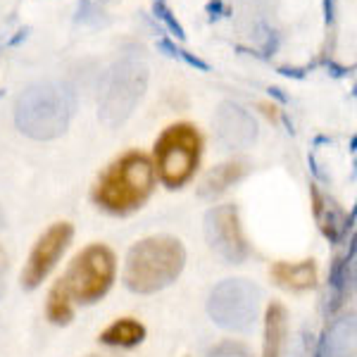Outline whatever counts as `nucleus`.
<instances>
[{
  "label": "nucleus",
  "mask_w": 357,
  "mask_h": 357,
  "mask_svg": "<svg viewBox=\"0 0 357 357\" xmlns=\"http://www.w3.org/2000/svg\"><path fill=\"white\" fill-rule=\"evenodd\" d=\"M77 110L72 86L62 82H36L26 86L15 102V124L33 141H53L67 131Z\"/></svg>",
  "instance_id": "f257e3e1"
},
{
  "label": "nucleus",
  "mask_w": 357,
  "mask_h": 357,
  "mask_svg": "<svg viewBox=\"0 0 357 357\" xmlns=\"http://www.w3.org/2000/svg\"><path fill=\"white\" fill-rule=\"evenodd\" d=\"M186 264V250L174 236H151L131 248L124 264V284L129 291L148 296L167 289Z\"/></svg>",
  "instance_id": "f03ea898"
},
{
  "label": "nucleus",
  "mask_w": 357,
  "mask_h": 357,
  "mask_svg": "<svg viewBox=\"0 0 357 357\" xmlns=\"http://www.w3.org/2000/svg\"><path fill=\"white\" fill-rule=\"evenodd\" d=\"M153 165L146 155L129 153L102 174L96 186V203L112 215H129L153 193Z\"/></svg>",
  "instance_id": "7ed1b4c3"
},
{
  "label": "nucleus",
  "mask_w": 357,
  "mask_h": 357,
  "mask_svg": "<svg viewBox=\"0 0 357 357\" xmlns=\"http://www.w3.org/2000/svg\"><path fill=\"white\" fill-rule=\"evenodd\" d=\"M148 89V67L143 60L124 57L114 62L100 89L98 114L107 126H119L131 117Z\"/></svg>",
  "instance_id": "20e7f679"
},
{
  "label": "nucleus",
  "mask_w": 357,
  "mask_h": 357,
  "mask_svg": "<svg viewBox=\"0 0 357 357\" xmlns=\"http://www.w3.org/2000/svg\"><path fill=\"white\" fill-rule=\"evenodd\" d=\"M114 281V255L110 248L96 243L74 257L69 264L65 279H60L62 289L69 298L79 301L82 305H91L100 301L110 291Z\"/></svg>",
  "instance_id": "39448f33"
},
{
  "label": "nucleus",
  "mask_w": 357,
  "mask_h": 357,
  "mask_svg": "<svg viewBox=\"0 0 357 357\" xmlns=\"http://www.w3.org/2000/svg\"><path fill=\"white\" fill-rule=\"evenodd\" d=\"M200 158V138L191 124H174L155 143L158 174L167 188H181L193 176Z\"/></svg>",
  "instance_id": "423d86ee"
},
{
  "label": "nucleus",
  "mask_w": 357,
  "mask_h": 357,
  "mask_svg": "<svg viewBox=\"0 0 357 357\" xmlns=\"http://www.w3.org/2000/svg\"><path fill=\"white\" fill-rule=\"evenodd\" d=\"M260 289L245 279H227L212 291L207 312L227 331H248L257 319Z\"/></svg>",
  "instance_id": "0eeeda50"
},
{
  "label": "nucleus",
  "mask_w": 357,
  "mask_h": 357,
  "mask_svg": "<svg viewBox=\"0 0 357 357\" xmlns=\"http://www.w3.org/2000/svg\"><path fill=\"white\" fill-rule=\"evenodd\" d=\"M205 238L222 260L238 264L250 255L236 205H217L205 215Z\"/></svg>",
  "instance_id": "6e6552de"
},
{
  "label": "nucleus",
  "mask_w": 357,
  "mask_h": 357,
  "mask_svg": "<svg viewBox=\"0 0 357 357\" xmlns=\"http://www.w3.org/2000/svg\"><path fill=\"white\" fill-rule=\"evenodd\" d=\"M72 236H74L72 224L57 222L36 241V245H33L31 255H29V260L24 264V272H22V289L33 291L36 286H41V281L53 272L60 255L67 250Z\"/></svg>",
  "instance_id": "1a4fd4ad"
},
{
  "label": "nucleus",
  "mask_w": 357,
  "mask_h": 357,
  "mask_svg": "<svg viewBox=\"0 0 357 357\" xmlns=\"http://www.w3.org/2000/svg\"><path fill=\"white\" fill-rule=\"evenodd\" d=\"M217 141L229 151H243L257 141V122L250 112L231 100H224L215 112Z\"/></svg>",
  "instance_id": "9d476101"
},
{
  "label": "nucleus",
  "mask_w": 357,
  "mask_h": 357,
  "mask_svg": "<svg viewBox=\"0 0 357 357\" xmlns=\"http://www.w3.org/2000/svg\"><path fill=\"white\" fill-rule=\"evenodd\" d=\"M353 338H355V321L353 317H345L331 324L326 336L321 338L314 357H353Z\"/></svg>",
  "instance_id": "9b49d317"
},
{
  "label": "nucleus",
  "mask_w": 357,
  "mask_h": 357,
  "mask_svg": "<svg viewBox=\"0 0 357 357\" xmlns=\"http://www.w3.org/2000/svg\"><path fill=\"white\" fill-rule=\"evenodd\" d=\"M312 198H314V217H317V224L319 229L324 231V236L333 243L343 238L345 231H348V220H345L343 210L333 203L331 198L321 195L317 188H312Z\"/></svg>",
  "instance_id": "f8f14e48"
},
{
  "label": "nucleus",
  "mask_w": 357,
  "mask_h": 357,
  "mask_svg": "<svg viewBox=\"0 0 357 357\" xmlns=\"http://www.w3.org/2000/svg\"><path fill=\"white\" fill-rule=\"evenodd\" d=\"M248 172V167L243 162H224L215 169H210L205 174V178L198 186V195L205 200H215L217 195H222L224 191L234 186L238 178H243Z\"/></svg>",
  "instance_id": "ddd939ff"
},
{
  "label": "nucleus",
  "mask_w": 357,
  "mask_h": 357,
  "mask_svg": "<svg viewBox=\"0 0 357 357\" xmlns=\"http://www.w3.org/2000/svg\"><path fill=\"white\" fill-rule=\"evenodd\" d=\"M289 329V314L281 303H272L264 314V350L262 357H281Z\"/></svg>",
  "instance_id": "4468645a"
},
{
  "label": "nucleus",
  "mask_w": 357,
  "mask_h": 357,
  "mask_svg": "<svg viewBox=\"0 0 357 357\" xmlns=\"http://www.w3.org/2000/svg\"><path fill=\"white\" fill-rule=\"evenodd\" d=\"M355 248L350 250V257H341V260L333 262L331 267V279H329V289H326V301H329V314L336 312L343 305L348 291L353 289V279H355Z\"/></svg>",
  "instance_id": "2eb2a0df"
},
{
  "label": "nucleus",
  "mask_w": 357,
  "mask_h": 357,
  "mask_svg": "<svg viewBox=\"0 0 357 357\" xmlns=\"http://www.w3.org/2000/svg\"><path fill=\"white\" fill-rule=\"evenodd\" d=\"M272 276L279 286L291 291H307L314 286L317 269L312 260L305 262H276L272 267Z\"/></svg>",
  "instance_id": "dca6fc26"
},
{
  "label": "nucleus",
  "mask_w": 357,
  "mask_h": 357,
  "mask_svg": "<svg viewBox=\"0 0 357 357\" xmlns=\"http://www.w3.org/2000/svg\"><path fill=\"white\" fill-rule=\"evenodd\" d=\"M146 338V329L136 319H119L102 331L100 341L105 345H119V348H134Z\"/></svg>",
  "instance_id": "f3484780"
},
{
  "label": "nucleus",
  "mask_w": 357,
  "mask_h": 357,
  "mask_svg": "<svg viewBox=\"0 0 357 357\" xmlns=\"http://www.w3.org/2000/svg\"><path fill=\"white\" fill-rule=\"evenodd\" d=\"M48 319L53 321V324H69L72 321V298L67 296V291L62 289V284L57 281L53 286V291H50L48 296Z\"/></svg>",
  "instance_id": "a211bd4d"
},
{
  "label": "nucleus",
  "mask_w": 357,
  "mask_h": 357,
  "mask_svg": "<svg viewBox=\"0 0 357 357\" xmlns=\"http://www.w3.org/2000/svg\"><path fill=\"white\" fill-rule=\"evenodd\" d=\"M153 15L158 17V20L162 22V24L169 29L172 33H174L178 41H186V31H183V26L176 22V17L172 15V10L167 8L165 0H153Z\"/></svg>",
  "instance_id": "6ab92c4d"
},
{
  "label": "nucleus",
  "mask_w": 357,
  "mask_h": 357,
  "mask_svg": "<svg viewBox=\"0 0 357 357\" xmlns=\"http://www.w3.org/2000/svg\"><path fill=\"white\" fill-rule=\"evenodd\" d=\"M207 357H252L250 350L241 343H234V341H224L220 343L217 348H212Z\"/></svg>",
  "instance_id": "aec40b11"
},
{
  "label": "nucleus",
  "mask_w": 357,
  "mask_h": 357,
  "mask_svg": "<svg viewBox=\"0 0 357 357\" xmlns=\"http://www.w3.org/2000/svg\"><path fill=\"white\" fill-rule=\"evenodd\" d=\"M98 15H100V10L96 8L93 0H79L74 20L82 22V24H98Z\"/></svg>",
  "instance_id": "412c9836"
},
{
  "label": "nucleus",
  "mask_w": 357,
  "mask_h": 357,
  "mask_svg": "<svg viewBox=\"0 0 357 357\" xmlns=\"http://www.w3.org/2000/svg\"><path fill=\"white\" fill-rule=\"evenodd\" d=\"M260 29H262V33H264V45H262L260 57H262V60H267V57H272L276 50H279V33H276L274 29L264 26V24H260Z\"/></svg>",
  "instance_id": "4be33fe9"
},
{
  "label": "nucleus",
  "mask_w": 357,
  "mask_h": 357,
  "mask_svg": "<svg viewBox=\"0 0 357 357\" xmlns=\"http://www.w3.org/2000/svg\"><path fill=\"white\" fill-rule=\"evenodd\" d=\"M174 60H183L188 67H195V69H200V72H210V65H207L205 60H200V57H195L193 53H188V50H183V48H176Z\"/></svg>",
  "instance_id": "5701e85b"
},
{
  "label": "nucleus",
  "mask_w": 357,
  "mask_h": 357,
  "mask_svg": "<svg viewBox=\"0 0 357 357\" xmlns=\"http://www.w3.org/2000/svg\"><path fill=\"white\" fill-rule=\"evenodd\" d=\"M205 10H207V15H210V22L220 20L222 15H229V10L224 8L222 0H210V3L205 5Z\"/></svg>",
  "instance_id": "b1692460"
},
{
  "label": "nucleus",
  "mask_w": 357,
  "mask_h": 357,
  "mask_svg": "<svg viewBox=\"0 0 357 357\" xmlns=\"http://www.w3.org/2000/svg\"><path fill=\"white\" fill-rule=\"evenodd\" d=\"M321 65L326 67V72L331 74V77H336V79H341V77H348L353 69H348V67H343V65H338V62H333V60H321Z\"/></svg>",
  "instance_id": "393cba45"
},
{
  "label": "nucleus",
  "mask_w": 357,
  "mask_h": 357,
  "mask_svg": "<svg viewBox=\"0 0 357 357\" xmlns=\"http://www.w3.org/2000/svg\"><path fill=\"white\" fill-rule=\"evenodd\" d=\"M310 67H279L276 72L281 74V77H289V79H305V74H307Z\"/></svg>",
  "instance_id": "a878e982"
},
{
  "label": "nucleus",
  "mask_w": 357,
  "mask_h": 357,
  "mask_svg": "<svg viewBox=\"0 0 357 357\" xmlns=\"http://www.w3.org/2000/svg\"><path fill=\"white\" fill-rule=\"evenodd\" d=\"M333 17H336V5H333V0H324V22L326 24H331Z\"/></svg>",
  "instance_id": "bb28decb"
},
{
  "label": "nucleus",
  "mask_w": 357,
  "mask_h": 357,
  "mask_svg": "<svg viewBox=\"0 0 357 357\" xmlns=\"http://www.w3.org/2000/svg\"><path fill=\"white\" fill-rule=\"evenodd\" d=\"M26 36H29V26H24V29H20V31H17L15 33V36L13 38H10V45H20L22 41H26Z\"/></svg>",
  "instance_id": "cd10ccee"
},
{
  "label": "nucleus",
  "mask_w": 357,
  "mask_h": 357,
  "mask_svg": "<svg viewBox=\"0 0 357 357\" xmlns=\"http://www.w3.org/2000/svg\"><path fill=\"white\" fill-rule=\"evenodd\" d=\"M269 96L276 98V100H279V102H289V96L281 93V89H276V86H272V89H269Z\"/></svg>",
  "instance_id": "c85d7f7f"
},
{
  "label": "nucleus",
  "mask_w": 357,
  "mask_h": 357,
  "mask_svg": "<svg viewBox=\"0 0 357 357\" xmlns=\"http://www.w3.org/2000/svg\"><path fill=\"white\" fill-rule=\"evenodd\" d=\"M5 227V215H3V210H0V229Z\"/></svg>",
  "instance_id": "c756f323"
},
{
  "label": "nucleus",
  "mask_w": 357,
  "mask_h": 357,
  "mask_svg": "<svg viewBox=\"0 0 357 357\" xmlns=\"http://www.w3.org/2000/svg\"><path fill=\"white\" fill-rule=\"evenodd\" d=\"M89 357H114V355H89Z\"/></svg>",
  "instance_id": "7c9ffc66"
},
{
  "label": "nucleus",
  "mask_w": 357,
  "mask_h": 357,
  "mask_svg": "<svg viewBox=\"0 0 357 357\" xmlns=\"http://www.w3.org/2000/svg\"><path fill=\"white\" fill-rule=\"evenodd\" d=\"M5 262V255H3V250H0V264H3Z\"/></svg>",
  "instance_id": "2f4dec72"
},
{
  "label": "nucleus",
  "mask_w": 357,
  "mask_h": 357,
  "mask_svg": "<svg viewBox=\"0 0 357 357\" xmlns=\"http://www.w3.org/2000/svg\"><path fill=\"white\" fill-rule=\"evenodd\" d=\"M0 296H3V284H0Z\"/></svg>",
  "instance_id": "473e14b6"
},
{
  "label": "nucleus",
  "mask_w": 357,
  "mask_h": 357,
  "mask_svg": "<svg viewBox=\"0 0 357 357\" xmlns=\"http://www.w3.org/2000/svg\"><path fill=\"white\" fill-rule=\"evenodd\" d=\"M5 96V91H0V98H3Z\"/></svg>",
  "instance_id": "72a5a7b5"
}]
</instances>
